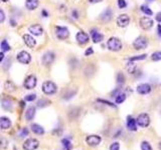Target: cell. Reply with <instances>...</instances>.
<instances>
[{"mask_svg": "<svg viewBox=\"0 0 161 150\" xmlns=\"http://www.w3.org/2000/svg\"><path fill=\"white\" fill-rule=\"evenodd\" d=\"M107 46L111 51H119L122 49V42L117 37H111L107 42Z\"/></svg>", "mask_w": 161, "mask_h": 150, "instance_id": "6da1fadb", "label": "cell"}, {"mask_svg": "<svg viewBox=\"0 0 161 150\" xmlns=\"http://www.w3.org/2000/svg\"><path fill=\"white\" fill-rule=\"evenodd\" d=\"M57 91V87L56 83L51 81H46L42 84V92L46 95H52Z\"/></svg>", "mask_w": 161, "mask_h": 150, "instance_id": "7a4b0ae2", "label": "cell"}, {"mask_svg": "<svg viewBox=\"0 0 161 150\" xmlns=\"http://www.w3.org/2000/svg\"><path fill=\"white\" fill-rule=\"evenodd\" d=\"M148 45V40L144 36H139L138 38L135 39V41L133 42V46L136 50H141L147 47Z\"/></svg>", "mask_w": 161, "mask_h": 150, "instance_id": "3957f363", "label": "cell"}, {"mask_svg": "<svg viewBox=\"0 0 161 150\" xmlns=\"http://www.w3.org/2000/svg\"><path fill=\"white\" fill-rule=\"evenodd\" d=\"M38 146H39V142L35 138H29L23 143L24 150H35Z\"/></svg>", "mask_w": 161, "mask_h": 150, "instance_id": "277c9868", "label": "cell"}, {"mask_svg": "<svg viewBox=\"0 0 161 150\" xmlns=\"http://www.w3.org/2000/svg\"><path fill=\"white\" fill-rule=\"evenodd\" d=\"M56 37L59 38L60 40H65V39H66L70 36L69 29L66 28V27L57 26L56 29Z\"/></svg>", "mask_w": 161, "mask_h": 150, "instance_id": "5b68a950", "label": "cell"}, {"mask_svg": "<svg viewBox=\"0 0 161 150\" xmlns=\"http://www.w3.org/2000/svg\"><path fill=\"white\" fill-rule=\"evenodd\" d=\"M55 59H56V54L51 51H47L42 56V64L46 66H50L53 63Z\"/></svg>", "mask_w": 161, "mask_h": 150, "instance_id": "8992f818", "label": "cell"}, {"mask_svg": "<svg viewBox=\"0 0 161 150\" xmlns=\"http://www.w3.org/2000/svg\"><path fill=\"white\" fill-rule=\"evenodd\" d=\"M136 122H137V124L139 126H141V127H147L150 124L149 115L146 114V113H142V114H140L139 116L137 117Z\"/></svg>", "mask_w": 161, "mask_h": 150, "instance_id": "52a82bcc", "label": "cell"}, {"mask_svg": "<svg viewBox=\"0 0 161 150\" xmlns=\"http://www.w3.org/2000/svg\"><path fill=\"white\" fill-rule=\"evenodd\" d=\"M17 61L22 63V64H28L31 61V56L28 52L26 51H21L17 54Z\"/></svg>", "mask_w": 161, "mask_h": 150, "instance_id": "ba28073f", "label": "cell"}, {"mask_svg": "<svg viewBox=\"0 0 161 150\" xmlns=\"http://www.w3.org/2000/svg\"><path fill=\"white\" fill-rule=\"evenodd\" d=\"M37 77H35L34 75H29L28 77H26V79L24 80V87L26 89H33L35 86H37Z\"/></svg>", "mask_w": 161, "mask_h": 150, "instance_id": "9c48e42d", "label": "cell"}, {"mask_svg": "<svg viewBox=\"0 0 161 150\" xmlns=\"http://www.w3.org/2000/svg\"><path fill=\"white\" fill-rule=\"evenodd\" d=\"M153 24H154L153 20L147 16L142 17L140 19V26H141V28L144 29V30H149L150 28H152Z\"/></svg>", "mask_w": 161, "mask_h": 150, "instance_id": "30bf717a", "label": "cell"}, {"mask_svg": "<svg viewBox=\"0 0 161 150\" xmlns=\"http://www.w3.org/2000/svg\"><path fill=\"white\" fill-rule=\"evenodd\" d=\"M130 23V17L127 14H121L117 18V24L119 27H126Z\"/></svg>", "mask_w": 161, "mask_h": 150, "instance_id": "8fae6325", "label": "cell"}, {"mask_svg": "<svg viewBox=\"0 0 161 150\" xmlns=\"http://www.w3.org/2000/svg\"><path fill=\"white\" fill-rule=\"evenodd\" d=\"M101 137L98 135H90L87 137V143L89 146H98L101 143Z\"/></svg>", "mask_w": 161, "mask_h": 150, "instance_id": "7c38bea8", "label": "cell"}, {"mask_svg": "<svg viewBox=\"0 0 161 150\" xmlns=\"http://www.w3.org/2000/svg\"><path fill=\"white\" fill-rule=\"evenodd\" d=\"M136 90L139 94L145 95V94H148V93L151 92V86L148 83H142V84L137 86Z\"/></svg>", "mask_w": 161, "mask_h": 150, "instance_id": "4fadbf2b", "label": "cell"}, {"mask_svg": "<svg viewBox=\"0 0 161 150\" xmlns=\"http://www.w3.org/2000/svg\"><path fill=\"white\" fill-rule=\"evenodd\" d=\"M76 39L80 44H86L89 41V35L87 33L83 32V31H80L76 35Z\"/></svg>", "mask_w": 161, "mask_h": 150, "instance_id": "5bb4252c", "label": "cell"}, {"mask_svg": "<svg viewBox=\"0 0 161 150\" xmlns=\"http://www.w3.org/2000/svg\"><path fill=\"white\" fill-rule=\"evenodd\" d=\"M11 126V121L7 117H0V130H7Z\"/></svg>", "mask_w": 161, "mask_h": 150, "instance_id": "9a60e30c", "label": "cell"}, {"mask_svg": "<svg viewBox=\"0 0 161 150\" xmlns=\"http://www.w3.org/2000/svg\"><path fill=\"white\" fill-rule=\"evenodd\" d=\"M23 41H24V43H25L26 45H27L28 47H30V48L34 47L35 44H37V41L34 40V38H33L31 35H29V34H24V35H23Z\"/></svg>", "mask_w": 161, "mask_h": 150, "instance_id": "2e32d148", "label": "cell"}, {"mask_svg": "<svg viewBox=\"0 0 161 150\" xmlns=\"http://www.w3.org/2000/svg\"><path fill=\"white\" fill-rule=\"evenodd\" d=\"M29 32H30L31 34L35 35V36H39V35L42 34L43 29H42V27L40 26V25L35 24V25H31V26L29 27Z\"/></svg>", "mask_w": 161, "mask_h": 150, "instance_id": "e0dca14e", "label": "cell"}, {"mask_svg": "<svg viewBox=\"0 0 161 150\" xmlns=\"http://www.w3.org/2000/svg\"><path fill=\"white\" fill-rule=\"evenodd\" d=\"M127 128L130 131H136L137 130L136 119H134L132 116H128V118H127Z\"/></svg>", "mask_w": 161, "mask_h": 150, "instance_id": "ac0fdd59", "label": "cell"}, {"mask_svg": "<svg viewBox=\"0 0 161 150\" xmlns=\"http://www.w3.org/2000/svg\"><path fill=\"white\" fill-rule=\"evenodd\" d=\"M91 35H92V39H93L94 43H99L104 39V35L99 33L96 29H93L91 31Z\"/></svg>", "mask_w": 161, "mask_h": 150, "instance_id": "d6986e66", "label": "cell"}, {"mask_svg": "<svg viewBox=\"0 0 161 150\" xmlns=\"http://www.w3.org/2000/svg\"><path fill=\"white\" fill-rule=\"evenodd\" d=\"M112 16H113V11L111 10L110 8H107L106 10L101 14V20L104 22H108L109 20H111Z\"/></svg>", "mask_w": 161, "mask_h": 150, "instance_id": "ffe728a7", "label": "cell"}, {"mask_svg": "<svg viewBox=\"0 0 161 150\" xmlns=\"http://www.w3.org/2000/svg\"><path fill=\"white\" fill-rule=\"evenodd\" d=\"M38 0H26L25 1V7L28 10H35L38 6Z\"/></svg>", "mask_w": 161, "mask_h": 150, "instance_id": "44dd1931", "label": "cell"}, {"mask_svg": "<svg viewBox=\"0 0 161 150\" xmlns=\"http://www.w3.org/2000/svg\"><path fill=\"white\" fill-rule=\"evenodd\" d=\"M34 115H35V107L33 106H29L27 108V110H26L25 112V118H26V120H32L33 118H34Z\"/></svg>", "mask_w": 161, "mask_h": 150, "instance_id": "7402d4cb", "label": "cell"}, {"mask_svg": "<svg viewBox=\"0 0 161 150\" xmlns=\"http://www.w3.org/2000/svg\"><path fill=\"white\" fill-rule=\"evenodd\" d=\"M1 104H2L3 109H5V110H7V111L11 110V108H12V101H11L10 99H8V98H3V99L1 100Z\"/></svg>", "mask_w": 161, "mask_h": 150, "instance_id": "603a6c76", "label": "cell"}, {"mask_svg": "<svg viewBox=\"0 0 161 150\" xmlns=\"http://www.w3.org/2000/svg\"><path fill=\"white\" fill-rule=\"evenodd\" d=\"M31 130H32L33 133L37 134V135H42L44 133V129L42 128L41 126L37 124V123H34V124L31 125Z\"/></svg>", "mask_w": 161, "mask_h": 150, "instance_id": "cb8c5ba5", "label": "cell"}, {"mask_svg": "<svg viewBox=\"0 0 161 150\" xmlns=\"http://www.w3.org/2000/svg\"><path fill=\"white\" fill-rule=\"evenodd\" d=\"M4 87H5V90L7 92H13L15 90V85L13 84L12 81L7 80L5 84H4Z\"/></svg>", "mask_w": 161, "mask_h": 150, "instance_id": "d4e9b609", "label": "cell"}, {"mask_svg": "<svg viewBox=\"0 0 161 150\" xmlns=\"http://www.w3.org/2000/svg\"><path fill=\"white\" fill-rule=\"evenodd\" d=\"M125 100H126V94L120 92V93H118L117 95H116V103H117V104L123 103Z\"/></svg>", "mask_w": 161, "mask_h": 150, "instance_id": "484cf974", "label": "cell"}, {"mask_svg": "<svg viewBox=\"0 0 161 150\" xmlns=\"http://www.w3.org/2000/svg\"><path fill=\"white\" fill-rule=\"evenodd\" d=\"M61 144L64 145V147H65L66 150H71V148H73L71 141H70L69 139H66V138H65V139L61 140Z\"/></svg>", "mask_w": 161, "mask_h": 150, "instance_id": "4316f807", "label": "cell"}, {"mask_svg": "<svg viewBox=\"0 0 161 150\" xmlns=\"http://www.w3.org/2000/svg\"><path fill=\"white\" fill-rule=\"evenodd\" d=\"M141 11L144 13L145 15H152V14H153V12H152L151 9L148 6H146V5H142L141 6Z\"/></svg>", "mask_w": 161, "mask_h": 150, "instance_id": "83f0119b", "label": "cell"}, {"mask_svg": "<svg viewBox=\"0 0 161 150\" xmlns=\"http://www.w3.org/2000/svg\"><path fill=\"white\" fill-rule=\"evenodd\" d=\"M8 146V141L7 139H5L4 137H1L0 138V148L2 150H5Z\"/></svg>", "mask_w": 161, "mask_h": 150, "instance_id": "f1b7e54d", "label": "cell"}, {"mask_svg": "<svg viewBox=\"0 0 161 150\" xmlns=\"http://www.w3.org/2000/svg\"><path fill=\"white\" fill-rule=\"evenodd\" d=\"M28 133H29V131H28L27 127H23V128H21L20 132H19V137L20 138H24L28 135Z\"/></svg>", "mask_w": 161, "mask_h": 150, "instance_id": "f546056e", "label": "cell"}, {"mask_svg": "<svg viewBox=\"0 0 161 150\" xmlns=\"http://www.w3.org/2000/svg\"><path fill=\"white\" fill-rule=\"evenodd\" d=\"M1 49H2V51H9L10 50V46H9V44H8L7 40L4 39L1 42Z\"/></svg>", "mask_w": 161, "mask_h": 150, "instance_id": "4dcf8cb0", "label": "cell"}, {"mask_svg": "<svg viewBox=\"0 0 161 150\" xmlns=\"http://www.w3.org/2000/svg\"><path fill=\"white\" fill-rule=\"evenodd\" d=\"M151 59L153 61H159V60H161V51H156V52H154L153 54H152Z\"/></svg>", "mask_w": 161, "mask_h": 150, "instance_id": "1f68e13d", "label": "cell"}, {"mask_svg": "<svg viewBox=\"0 0 161 150\" xmlns=\"http://www.w3.org/2000/svg\"><path fill=\"white\" fill-rule=\"evenodd\" d=\"M51 102L48 101L47 99H40L37 101V107H44V106H46L48 105Z\"/></svg>", "mask_w": 161, "mask_h": 150, "instance_id": "d6a6232c", "label": "cell"}, {"mask_svg": "<svg viewBox=\"0 0 161 150\" xmlns=\"http://www.w3.org/2000/svg\"><path fill=\"white\" fill-rule=\"evenodd\" d=\"M146 54H142V55H138V56H133V57H131L130 59H129V61H131V62H133V61H138V60H143V59H145L146 58Z\"/></svg>", "mask_w": 161, "mask_h": 150, "instance_id": "836d02e7", "label": "cell"}, {"mask_svg": "<svg viewBox=\"0 0 161 150\" xmlns=\"http://www.w3.org/2000/svg\"><path fill=\"white\" fill-rule=\"evenodd\" d=\"M141 150H152V147H151V145L149 144V142L143 141L141 143Z\"/></svg>", "mask_w": 161, "mask_h": 150, "instance_id": "e575fe53", "label": "cell"}, {"mask_svg": "<svg viewBox=\"0 0 161 150\" xmlns=\"http://www.w3.org/2000/svg\"><path fill=\"white\" fill-rule=\"evenodd\" d=\"M124 80H125V77H124L123 73H119L117 75V82L119 84H123L124 83Z\"/></svg>", "mask_w": 161, "mask_h": 150, "instance_id": "d590c367", "label": "cell"}, {"mask_svg": "<svg viewBox=\"0 0 161 150\" xmlns=\"http://www.w3.org/2000/svg\"><path fill=\"white\" fill-rule=\"evenodd\" d=\"M118 6L120 9H124L127 6V2L125 0H118Z\"/></svg>", "mask_w": 161, "mask_h": 150, "instance_id": "8d00e7d4", "label": "cell"}, {"mask_svg": "<svg viewBox=\"0 0 161 150\" xmlns=\"http://www.w3.org/2000/svg\"><path fill=\"white\" fill-rule=\"evenodd\" d=\"M37 99V95L35 94H29V95H26L25 100L26 101H34Z\"/></svg>", "mask_w": 161, "mask_h": 150, "instance_id": "74e56055", "label": "cell"}, {"mask_svg": "<svg viewBox=\"0 0 161 150\" xmlns=\"http://www.w3.org/2000/svg\"><path fill=\"white\" fill-rule=\"evenodd\" d=\"M110 150H120V144L119 142H114L111 144Z\"/></svg>", "mask_w": 161, "mask_h": 150, "instance_id": "f35d334b", "label": "cell"}, {"mask_svg": "<svg viewBox=\"0 0 161 150\" xmlns=\"http://www.w3.org/2000/svg\"><path fill=\"white\" fill-rule=\"evenodd\" d=\"M10 63H11V59L10 58H7L6 60H5V63H4L3 67L5 68V69H8V68L10 67Z\"/></svg>", "mask_w": 161, "mask_h": 150, "instance_id": "ab89813d", "label": "cell"}, {"mask_svg": "<svg viewBox=\"0 0 161 150\" xmlns=\"http://www.w3.org/2000/svg\"><path fill=\"white\" fill-rule=\"evenodd\" d=\"M4 20H5V13L3 12L1 8H0V23H2Z\"/></svg>", "mask_w": 161, "mask_h": 150, "instance_id": "60d3db41", "label": "cell"}, {"mask_svg": "<svg viewBox=\"0 0 161 150\" xmlns=\"http://www.w3.org/2000/svg\"><path fill=\"white\" fill-rule=\"evenodd\" d=\"M93 53H94L93 48H92V47H89V48L86 50V52H85V55H86V56H90V55H92Z\"/></svg>", "mask_w": 161, "mask_h": 150, "instance_id": "b9f144b4", "label": "cell"}, {"mask_svg": "<svg viewBox=\"0 0 161 150\" xmlns=\"http://www.w3.org/2000/svg\"><path fill=\"white\" fill-rule=\"evenodd\" d=\"M98 101L99 102H102V103H106L107 105H109V106H112V107H115V105L113 103H111V102H108V101H106V100H102V99H98Z\"/></svg>", "mask_w": 161, "mask_h": 150, "instance_id": "7bdbcfd3", "label": "cell"}, {"mask_svg": "<svg viewBox=\"0 0 161 150\" xmlns=\"http://www.w3.org/2000/svg\"><path fill=\"white\" fill-rule=\"evenodd\" d=\"M155 19L157 20L158 22H161V12H158L157 14H156V17H155Z\"/></svg>", "mask_w": 161, "mask_h": 150, "instance_id": "ee69618b", "label": "cell"}, {"mask_svg": "<svg viewBox=\"0 0 161 150\" xmlns=\"http://www.w3.org/2000/svg\"><path fill=\"white\" fill-rule=\"evenodd\" d=\"M157 32H158L159 37H161V25H160V24L157 26Z\"/></svg>", "mask_w": 161, "mask_h": 150, "instance_id": "f6af8a7d", "label": "cell"}, {"mask_svg": "<svg viewBox=\"0 0 161 150\" xmlns=\"http://www.w3.org/2000/svg\"><path fill=\"white\" fill-rule=\"evenodd\" d=\"M73 15H74L75 18H79V13L77 12V10H74L73 11Z\"/></svg>", "mask_w": 161, "mask_h": 150, "instance_id": "bcb514c9", "label": "cell"}, {"mask_svg": "<svg viewBox=\"0 0 161 150\" xmlns=\"http://www.w3.org/2000/svg\"><path fill=\"white\" fill-rule=\"evenodd\" d=\"M4 57H5V55H4V53L3 52H0V61H2Z\"/></svg>", "mask_w": 161, "mask_h": 150, "instance_id": "7dc6e473", "label": "cell"}, {"mask_svg": "<svg viewBox=\"0 0 161 150\" xmlns=\"http://www.w3.org/2000/svg\"><path fill=\"white\" fill-rule=\"evenodd\" d=\"M89 1H90L91 3H99L102 1V0H89Z\"/></svg>", "mask_w": 161, "mask_h": 150, "instance_id": "c3c4849f", "label": "cell"}, {"mask_svg": "<svg viewBox=\"0 0 161 150\" xmlns=\"http://www.w3.org/2000/svg\"><path fill=\"white\" fill-rule=\"evenodd\" d=\"M42 15L43 17H47V12L46 10H42Z\"/></svg>", "mask_w": 161, "mask_h": 150, "instance_id": "681fc988", "label": "cell"}, {"mask_svg": "<svg viewBox=\"0 0 161 150\" xmlns=\"http://www.w3.org/2000/svg\"><path fill=\"white\" fill-rule=\"evenodd\" d=\"M20 106H21V107H23V106H24V102H23V101L20 102Z\"/></svg>", "mask_w": 161, "mask_h": 150, "instance_id": "f907efd6", "label": "cell"}, {"mask_svg": "<svg viewBox=\"0 0 161 150\" xmlns=\"http://www.w3.org/2000/svg\"><path fill=\"white\" fill-rule=\"evenodd\" d=\"M1 1H2V2H7L8 0H1Z\"/></svg>", "mask_w": 161, "mask_h": 150, "instance_id": "816d5d0a", "label": "cell"}, {"mask_svg": "<svg viewBox=\"0 0 161 150\" xmlns=\"http://www.w3.org/2000/svg\"><path fill=\"white\" fill-rule=\"evenodd\" d=\"M159 149H160V150H161V142H160V143H159Z\"/></svg>", "mask_w": 161, "mask_h": 150, "instance_id": "f5cc1de1", "label": "cell"}]
</instances>
